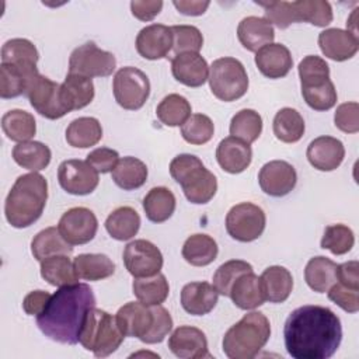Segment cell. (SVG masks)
<instances>
[{
	"mask_svg": "<svg viewBox=\"0 0 359 359\" xmlns=\"http://www.w3.org/2000/svg\"><path fill=\"white\" fill-rule=\"evenodd\" d=\"M285 348L293 359H328L342 341L339 317L323 306H302L285 321Z\"/></svg>",
	"mask_w": 359,
	"mask_h": 359,
	"instance_id": "obj_1",
	"label": "cell"
},
{
	"mask_svg": "<svg viewBox=\"0 0 359 359\" xmlns=\"http://www.w3.org/2000/svg\"><path fill=\"white\" fill-rule=\"evenodd\" d=\"M93 307L95 296L88 285L77 282L62 286L36 316V325L49 339L74 345L80 341L84 320Z\"/></svg>",
	"mask_w": 359,
	"mask_h": 359,
	"instance_id": "obj_2",
	"label": "cell"
},
{
	"mask_svg": "<svg viewBox=\"0 0 359 359\" xmlns=\"http://www.w3.org/2000/svg\"><path fill=\"white\" fill-rule=\"evenodd\" d=\"M46 199L48 181L43 175L38 172L20 175L6 198L4 215L7 222L15 229L29 227L41 217Z\"/></svg>",
	"mask_w": 359,
	"mask_h": 359,
	"instance_id": "obj_3",
	"label": "cell"
},
{
	"mask_svg": "<svg viewBox=\"0 0 359 359\" xmlns=\"http://www.w3.org/2000/svg\"><path fill=\"white\" fill-rule=\"evenodd\" d=\"M269 337V320L261 311H251L226 331L222 342L223 352L230 359H252Z\"/></svg>",
	"mask_w": 359,
	"mask_h": 359,
	"instance_id": "obj_4",
	"label": "cell"
},
{
	"mask_svg": "<svg viewBox=\"0 0 359 359\" xmlns=\"http://www.w3.org/2000/svg\"><path fill=\"white\" fill-rule=\"evenodd\" d=\"M170 174L195 205L208 203L217 191V180L194 154H178L170 163Z\"/></svg>",
	"mask_w": 359,
	"mask_h": 359,
	"instance_id": "obj_5",
	"label": "cell"
},
{
	"mask_svg": "<svg viewBox=\"0 0 359 359\" xmlns=\"http://www.w3.org/2000/svg\"><path fill=\"white\" fill-rule=\"evenodd\" d=\"M302 95L314 111H328L337 104V90L330 80L328 63L316 55L303 57L299 63Z\"/></svg>",
	"mask_w": 359,
	"mask_h": 359,
	"instance_id": "obj_6",
	"label": "cell"
},
{
	"mask_svg": "<svg viewBox=\"0 0 359 359\" xmlns=\"http://www.w3.org/2000/svg\"><path fill=\"white\" fill-rule=\"evenodd\" d=\"M125 334L121 331L116 317L105 310L93 307L84 320L80 344L91 351L97 358H107L114 353L123 342Z\"/></svg>",
	"mask_w": 359,
	"mask_h": 359,
	"instance_id": "obj_7",
	"label": "cell"
},
{
	"mask_svg": "<svg viewBox=\"0 0 359 359\" xmlns=\"http://www.w3.org/2000/svg\"><path fill=\"white\" fill-rule=\"evenodd\" d=\"M209 86L216 98L231 102L248 90V76L243 63L236 57L216 59L209 67Z\"/></svg>",
	"mask_w": 359,
	"mask_h": 359,
	"instance_id": "obj_8",
	"label": "cell"
},
{
	"mask_svg": "<svg viewBox=\"0 0 359 359\" xmlns=\"http://www.w3.org/2000/svg\"><path fill=\"white\" fill-rule=\"evenodd\" d=\"M112 90L119 107L136 111L144 105L150 95V81L146 73L137 67L125 66L115 73Z\"/></svg>",
	"mask_w": 359,
	"mask_h": 359,
	"instance_id": "obj_9",
	"label": "cell"
},
{
	"mask_svg": "<svg viewBox=\"0 0 359 359\" xmlns=\"http://www.w3.org/2000/svg\"><path fill=\"white\" fill-rule=\"evenodd\" d=\"M266 217L264 210L251 202L234 205L226 216L229 236L241 243H250L261 237L265 230Z\"/></svg>",
	"mask_w": 359,
	"mask_h": 359,
	"instance_id": "obj_10",
	"label": "cell"
},
{
	"mask_svg": "<svg viewBox=\"0 0 359 359\" xmlns=\"http://www.w3.org/2000/svg\"><path fill=\"white\" fill-rule=\"evenodd\" d=\"M116 67L114 53L100 49L94 42L77 46L69 57V73L86 77H107Z\"/></svg>",
	"mask_w": 359,
	"mask_h": 359,
	"instance_id": "obj_11",
	"label": "cell"
},
{
	"mask_svg": "<svg viewBox=\"0 0 359 359\" xmlns=\"http://www.w3.org/2000/svg\"><path fill=\"white\" fill-rule=\"evenodd\" d=\"M25 95L28 97L31 107L48 119H59L70 112L63 102L60 84L52 81L46 76L39 74L29 86Z\"/></svg>",
	"mask_w": 359,
	"mask_h": 359,
	"instance_id": "obj_12",
	"label": "cell"
},
{
	"mask_svg": "<svg viewBox=\"0 0 359 359\" xmlns=\"http://www.w3.org/2000/svg\"><path fill=\"white\" fill-rule=\"evenodd\" d=\"M123 264L132 276L147 278L161 271L163 254L149 240H133L123 250Z\"/></svg>",
	"mask_w": 359,
	"mask_h": 359,
	"instance_id": "obj_13",
	"label": "cell"
},
{
	"mask_svg": "<svg viewBox=\"0 0 359 359\" xmlns=\"http://www.w3.org/2000/svg\"><path fill=\"white\" fill-rule=\"evenodd\" d=\"M60 187L72 195H88L98 187V171L86 160H65L57 167Z\"/></svg>",
	"mask_w": 359,
	"mask_h": 359,
	"instance_id": "obj_14",
	"label": "cell"
},
{
	"mask_svg": "<svg viewBox=\"0 0 359 359\" xmlns=\"http://www.w3.org/2000/svg\"><path fill=\"white\" fill-rule=\"evenodd\" d=\"M59 233L72 245L90 243L97 233L98 220L93 210L76 206L65 212L57 223Z\"/></svg>",
	"mask_w": 359,
	"mask_h": 359,
	"instance_id": "obj_15",
	"label": "cell"
},
{
	"mask_svg": "<svg viewBox=\"0 0 359 359\" xmlns=\"http://www.w3.org/2000/svg\"><path fill=\"white\" fill-rule=\"evenodd\" d=\"M258 182L266 195L280 198L293 191L297 182V174L294 167L287 161L272 160L259 170Z\"/></svg>",
	"mask_w": 359,
	"mask_h": 359,
	"instance_id": "obj_16",
	"label": "cell"
},
{
	"mask_svg": "<svg viewBox=\"0 0 359 359\" xmlns=\"http://www.w3.org/2000/svg\"><path fill=\"white\" fill-rule=\"evenodd\" d=\"M170 351L180 359L212 358L208 349V339L202 330L191 325H181L168 338Z\"/></svg>",
	"mask_w": 359,
	"mask_h": 359,
	"instance_id": "obj_17",
	"label": "cell"
},
{
	"mask_svg": "<svg viewBox=\"0 0 359 359\" xmlns=\"http://www.w3.org/2000/svg\"><path fill=\"white\" fill-rule=\"evenodd\" d=\"M171 48V27L163 24H150L142 28L136 36V50L147 60H158L165 57Z\"/></svg>",
	"mask_w": 359,
	"mask_h": 359,
	"instance_id": "obj_18",
	"label": "cell"
},
{
	"mask_svg": "<svg viewBox=\"0 0 359 359\" xmlns=\"http://www.w3.org/2000/svg\"><path fill=\"white\" fill-rule=\"evenodd\" d=\"M39 76L34 65H0V97L3 100L25 95L32 81Z\"/></svg>",
	"mask_w": 359,
	"mask_h": 359,
	"instance_id": "obj_19",
	"label": "cell"
},
{
	"mask_svg": "<svg viewBox=\"0 0 359 359\" xmlns=\"http://www.w3.org/2000/svg\"><path fill=\"white\" fill-rule=\"evenodd\" d=\"M306 156L316 170L332 171L341 165L345 157V147L337 137L320 136L310 142Z\"/></svg>",
	"mask_w": 359,
	"mask_h": 359,
	"instance_id": "obj_20",
	"label": "cell"
},
{
	"mask_svg": "<svg viewBox=\"0 0 359 359\" xmlns=\"http://www.w3.org/2000/svg\"><path fill=\"white\" fill-rule=\"evenodd\" d=\"M318 46L323 55L335 62L352 59L359 48V39L351 31L341 28H328L320 32Z\"/></svg>",
	"mask_w": 359,
	"mask_h": 359,
	"instance_id": "obj_21",
	"label": "cell"
},
{
	"mask_svg": "<svg viewBox=\"0 0 359 359\" xmlns=\"http://www.w3.org/2000/svg\"><path fill=\"white\" fill-rule=\"evenodd\" d=\"M115 317L125 337H136L140 341L144 338L153 324L151 307L140 302H129L123 304Z\"/></svg>",
	"mask_w": 359,
	"mask_h": 359,
	"instance_id": "obj_22",
	"label": "cell"
},
{
	"mask_svg": "<svg viewBox=\"0 0 359 359\" xmlns=\"http://www.w3.org/2000/svg\"><path fill=\"white\" fill-rule=\"evenodd\" d=\"M171 72L177 81L188 87H201L209 77L208 62L194 52L175 55L171 60Z\"/></svg>",
	"mask_w": 359,
	"mask_h": 359,
	"instance_id": "obj_23",
	"label": "cell"
},
{
	"mask_svg": "<svg viewBox=\"0 0 359 359\" xmlns=\"http://www.w3.org/2000/svg\"><path fill=\"white\" fill-rule=\"evenodd\" d=\"M216 160L226 172L240 174L251 164L252 150L248 143L229 136L217 144Z\"/></svg>",
	"mask_w": 359,
	"mask_h": 359,
	"instance_id": "obj_24",
	"label": "cell"
},
{
	"mask_svg": "<svg viewBox=\"0 0 359 359\" xmlns=\"http://www.w3.org/2000/svg\"><path fill=\"white\" fill-rule=\"evenodd\" d=\"M255 65L265 77L280 79L290 72L293 59L285 45L269 43L255 53Z\"/></svg>",
	"mask_w": 359,
	"mask_h": 359,
	"instance_id": "obj_25",
	"label": "cell"
},
{
	"mask_svg": "<svg viewBox=\"0 0 359 359\" xmlns=\"http://www.w3.org/2000/svg\"><path fill=\"white\" fill-rule=\"evenodd\" d=\"M181 306L192 316H205L210 313L219 299L213 285L208 282H191L181 290Z\"/></svg>",
	"mask_w": 359,
	"mask_h": 359,
	"instance_id": "obj_26",
	"label": "cell"
},
{
	"mask_svg": "<svg viewBox=\"0 0 359 359\" xmlns=\"http://www.w3.org/2000/svg\"><path fill=\"white\" fill-rule=\"evenodd\" d=\"M240 43L250 52H258L265 45L272 43L275 38L272 24L262 17L248 15L243 18L237 27Z\"/></svg>",
	"mask_w": 359,
	"mask_h": 359,
	"instance_id": "obj_27",
	"label": "cell"
},
{
	"mask_svg": "<svg viewBox=\"0 0 359 359\" xmlns=\"http://www.w3.org/2000/svg\"><path fill=\"white\" fill-rule=\"evenodd\" d=\"M229 297L241 310H254L265 303L261 279L252 271L240 275L231 285Z\"/></svg>",
	"mask_w": 359,
	"mask_h": 359,
	"instance_id": "obj_28",
	"label": "cell"
},
{
	"mask_svg": "<svg viewBox=\"0 0 359 359\" xmlns=\"http://www.w3.org/2000/svg\"><path fill=\"white\" fill-rule=\"evenodd\" d=\"M265 300L271 303H283L292 293L293 278L292 273L280 265H272L264 269L259 276Z\"/></svg>",
	"mask_w": 359,
	"mask_h": 359,
	"instance_id": "obj_29",
	"label": "cell"
},
{
	"mask_svg": "<svg viewBox=\"0 0 359 359\" xmlns=\"http://www.w3.org/2000/svg\"><path fill=\"white\" fill-rule=\"evenodd\" d=\"M63 102L72 112L87 107L94 98V84L90 77L69 73L60 84Z\"/></svg>",
	"mask_w": 359,
	"mask_h": 359,
	"instance_id": "obj_30",
	"label": "cell"
},
{
	"mask_svg": "<svg viewBox=\"0 0 359 359\" xmlns=\"http://www.w3.org/2000/svg\"><path fill=\"white\" fill-rule=\"evenodd\" d=\"M105 229L108 234L118 241L130 240L140 229V216L130 206H119L107 217Z\"/></svg>",
	"mask_w": 359,
	"mask_h": 359,
	"instance_id": "obj_31",
	"label": "cell"
},
{
	"mask_svg": "<svg viewBox=\"0 0 359 359\" xmlns=\"http://www.w3.org/2000/svg\"><path fill=\"white\" fill-rule=\"evenodd\" d=\"M102 137V128L97 118L81 116L72 121L66 129V142L76 149L95 146Z\"/></svg>",
	"mask_w": 359,
	"mask_h": 359,
	"instance_id": "obj_32",
	"label": "cell"
},
{
	"mask_svg": "<svg viewBox=\"0 0 359 359\" xmlns=\"http://www.w3.org/2000/svg\"><path fill=\"white\" fill-rule=\"evenodd\" d=\"M31 252L34 258L41 262L52 255H70L73 247L62 237L57 227H46L32 238Z\"/></svg>",
	"mask_w": 359,
	"mask_h": 359,
	"instance_id": "obj_33",
	"label": "cell"
},
{
	"mask_svg": "<svg viewBox=\"0 0 359 359\" xmlns=\"http://www.w3.org/2000/svg\"><path fill=\"white\" fill-rule=\"evenodd\" d=\"M41 276L52 286L74 285L79 280L74 264L69 255H52L41 261Z\"/></svg>",
	"mask_w": 359,
	"mask_h": 359,
	"instance_id": "obj_34",
	"label": "cell"
},
{
	"mask_svg": "<svg viewBox=\"0 0 359 359\" xmlns=\"http://www.w3.org/2000/svg\"><path fill=\"white\" fill-rule=\"evenodd\" d=\"M304 279L311 290L325 293L337 282V264L327 257L317 255L307 262Z\"/></svg>",
	"mask_w": 359,
	"mask_h": 359,
	"instance_id": "obj_35",
	"label": "cell"
},
{
	"mask_svg": "<svg viewBox=\"0 0 359 359\" xmlns=\"http://www.w3.org/2000/svg\"><path fill=\"white\" fill-rule=\"evenodd\" d=\"M216 241L208 234H192L182 245V258L192 266H206L217 257Z\"/></svg>",
	"mask_w": 359,
	"mask_h": 359,
	"instance_id": "obj_36",
	"label": "cell"
},
{
	"mask_svg": "<svg viewBox=\"0 0 359 359\" xmlns=\"http://www.w3.org/2000/svg\"><path fill=\"white\" fill-rule=\"evenodd\" d=\"M143 210L150 222L163 223L175 210V196L165 187H154L143 198Z\"/></svg>",
	"mask_w": 359,
	"mask_h": 359,
	"instance_id": "obj_37",
	"label": "cell"
},
{
	"mask_svg": "<svg viewBox=\"0 0 359 359\" xmlns=\"http://www.w3.org/2000/svg\"><path fill=\"white\" fill-rule=\"evenodd\" d=\"M13 158L20 167L27 168L32 172H38L48 167L52 158V153L46 144L35 140H28L14 146Z\"/></svg>",
	"mask_w": 359,
	"mask_h": 359,
	"instance_id": "obj_38",
	"label": "cell"
},
{
	"mask_svg": "<svg viewBox=\"0 0 359 359\" xmlns=\"http://www.w3.org/2000/svg\"><path fill=\"white\" fill-rule=\"evenodd\" d=\"M112 180L123 191L137 189L147 180V167L136 157H122L112 170Z\"/></svg>",
	"mask_w": 359,
	"mask_h": 359,
	"instance_id": "obj_39",
	"label": "cell"
},
{
	"mask_svg": "<svg viewBox=\"0 0 359 359\" xmlns=\"http://www.w3.org/2000/svg\"><path fill=\"white\" fill-rule=\"evenodd\" d=\"M73 264L77 276L84 280H101L115 272V264L105 254H79Z\"/></svg>",
	"mask_w": 359,
	"mask_h": 359,
	"instance_id": "obj_40",
	"label": "cell"
},
{
	"mask_svg": "<svg viewBox=\"0 0 359 359\" xmlns=\"http://www.w3.org/2000/svg\"><path fill=\"white\" fill-rule=\"evenodd\" d=\"M293 22L304 21L316 27H327L332 21L331 4L325 0L290 1Z\"/></svg>",
	"mask_w": 359,
	"mask_h": 359,
	"instance_id": "obj_41",
	"label": "cell"
},
{
	"mask_svg": "<svg viewBox=\"0 0 359 359\" xmlns=\"http://www.w3.org/2000/svg\"><path fill=\"white\" fill-rule=\"evenodd\" d=\"M133 294L137 300L149 307L161 304L170 293L168 280L163 273H157L147 278H136L132 283Z\"/></svg>",
	"mask_w": 359,
	"mask_h": 359,
	"instance_id": "obj_42",
	"label": "cell"
},
{
	"mask_svg": "<svg viewBox=\"0 0 359 359\" xmlns=\"http://www.w3.org/2000/svg\"><path fill=\"white\" fill-rule=\"evenodd\" d=\"M1 129L13 142H28L36 132L34 115L22 109L7 111L1 118Z\"/></svg>",
	"mask_w": 359,
	"mask_h": 359,
	"instance_id": "obj_43",
	"label": "cell"
},
{
	"mask_svg": "<svg viewBox=\"0 0 359 359\" xmlns=\"http://www.w3.org/2000/svg\"><path fill=\"white\" fill-rule=\"evenodd\" d=\"M273 135L283 143H296L304 135V121L299 111L285 107L273 118Z\"/></svg>",
	"mask_w": 359,
	"mask_h": 359,
	"instance_id": "obj_44",
	"label": "cell"
},
{
	"mask_svg": "<svg viewBox=\"0 0 359 359\" xmlns=\"http://www.w3.org/2000/svg\"><path fill=\"white\" fill-rule=\"evenodd\" d=\"M156 115L165 126H182L191 116V104L180 94H168L157 105Z\"/></svg>",
	"mask_w": 359,
	"mask_h": 359,
	"instance_id": "obj_45",
	"label": "cell"
},
{
	"mask_svg": "<svg viewBox=\"0 0 359 359\" xmlns=\"http://www.w3.org/2000/svg\"><path fill=\"white\" fill-rule=\"evenodd\" d=\"M230 135L245 143L255 142L262 132V118L254 109H241L230 121Z\"/></svg>",
	"mask_w": 359,
	"mask_h": 359,
	"instance_id": "obj_46",
	"label": "cell"
},
{
	"mask_svg": "<svg viewBox=\"0 0 359 359\" xmlns=\"http://www.w3.org/2000/svg\"><path fill=\"white\" fill-rule=\"evenodd\" d=\"M39 59L35 45L25 38L8 39L1 48V63L13 65H34Z\"/></svg>",
	"mask_w": 359,
	"mask_h": 359,
	"instance_id": "obj_47",
	"label": "cell"
},
{
	"mask_svg": "<svg viewBox=\"0 0 359 359\" xmlns=\"http://www.w3.org/2000/svg\"><path fill=\"white\" fill-rule=\"evenodd\" d=\"M353 243V231L348 226L338 223L325 227L321 238V248L331 251L334 255H344L352 250Z\"/></svg>",
	"mask_w": 359,
	"mask_h": 359,
	"instance_id": "obj_48",
	"label": "cell"
},
{
	"mask_svg": "<svg viewBox=\"0 0 359 359\" xmlns=\"http://www.w3.org/2000/svg\"><path fill=\"white\" fill-rule=\"evenodd\" d=\"M215 126L212 119L203 114L191 115L181 126V135L191 144H205L213 137Z\"/></svg>",
	"mask_w": 359,
	"mask_h": 359,
	"instance_id": "obj_49",
	"label": "cell"
},
{
	"mask_svg": "<svg viewBox=\"0 0 359 359\" xmlns=\"http://www.w3.org/2000/svg\"><path fill=\"white\" fill-rule=\"evenodd\" d=\"M252 271V265L248 264L247 261L243 259H230L224 264H222L215 275H213V286L217 290L219 294L223 296H229L231 285L236 282V279L245 273V272H251Z\"/></svg>",
	"mask_w": 359,
	"mask_h": 359,
	"instance_id": "obj_50",
	"label": "cell"
},
{
	"mask_svg": "<svg viewBox=\"0 0 359 359\" xmlns=\"http://www.w3.org/2000/svg\"><path fill=\"white\" fill-rule=\"evenodd\" d=\"M172 31V50L175 55L194 52L198 53L203 46L202 32L194 25H174Z\"/></svg>",
	"mask_w": 359,
	"mask_h": 359,
	"instance_id": "obj_51",
	"label": "cell"
},
{
	"mask_svg": "<svg viewBox=\"0 0 359 359\" xmlns=\"http://www.w3.org/2000/svg\"><path fill=\"white\" fill-rule=\"evenodd\" d=\"M151 311H153V324L149 332L142 339V342L144 344L161 342L172 328V318L167 309L158 304V306H151Z\"/></svg>",
	"mask_w": 359,
	"mask_h": 359,
	"instance_id": "obj_52",
	"label": "cell"
},
{
	"mask_svg": "<svg viewBox=\"0 0 359 359\" xmlns=\"http://www.w3.org/2000/svg\"><path fill=\"white\" fill-rule=\"evenodd\" d=\"M335 126L345 133H356L359 130V104L344 102L338 105L334 114Z\"/></svg>",
	"mask_w": 359,
	"mask_h": 359,
	"instance_id": "obj_53",
	"label": "cell"
},
{
	"mask_svg": "<svg viewBox=\"0 0 359 359\" xmlns=\"http://www.w3.org/2000/svg\"><path fill=\"white\" fill-rule=\"evenodd\" d=\"M328 299L339 306L346 313H356L359 310V290L349 289L339 282H335L328 290Z\"/></svg>",
	"mask_w": 359,
	"mask_h": 359,
	"instance_id": "obj_54",
	"label": "cell"
},
{
	"mask_svg": "<svg viewBox=\"0 0 359 359\" xmlns=\"http://www.w3.org/2000/svg\"><path fill=\"white\" fill-rule=\"evenodd\" d=\"M87 161L98 171V174L112 172L115 165L119 161V154L116 150L109 147H98L88 153Z\"/></svg>",
	"mask_w": 359,
	"mask_h": 359,
	"instance_id": "obj_55",
	"label": "cell"
},
{
	"mask_svg": "<svg viewBox=\"0 0 359 359\" xmlns=\"http://www.w3.org/2000/svg\"><path fill=\"white\" fill-rule=\"evenodd\" d=\"M337 282L349 289L359 290V262L353 259L337 265Z\"/></svg>",
	"mask_w": 359,
	"mask_h": 359,
	"instance_id": "obj_56",
	"label": "cell"
},
{
	"mask_svg": "<svg viewBox=\"0 0 359 359\" xmlns=\"http://www.w3.org/2000/svg\"><path fill=\"white\" fill-rule=\"evenodd\" d=\"M163 8V1H140L135 0L130 1V10L133 17H136L140 21H151Z\"/></svg>",
	"mask_w": 359,
	"mask_h": 359,
	"instance_id": "obj_57",
	"label": "cell"
},
{
	"mask_svg": "<svg viewBox=\"0 0 359 359\" xmlns=\"http://www.w3.org/2000/svg\"><path fill=\"white\" fill-rule=\"evenodd\" d=\"M50 293L46 290L29 292L22 300V309L28 316H38L50 299Z\"/></svg>",
	"mask_w": 359,
	"mask_h": 359,
	"instance_id": "obj_58",
	"label": "cell"
},
{
	"mask_svg": "<svg viewBox=\"0 0 359 359\" xmlns=\"http://www.w3.org/2000/svg\"><path fill=\"white\" fill-rule=\"evenodd\" d=\"M174 7L185 15H202L209 7V1H195V0H175L172 1Z\"/></svg>",
	"mask_w": 359,
	"mask_h": 359,
	"instance_id": "obj_59",
	"label": "cell"
}]
</instances>
